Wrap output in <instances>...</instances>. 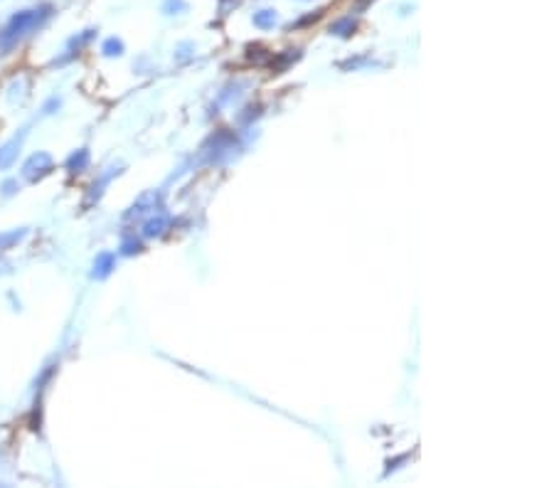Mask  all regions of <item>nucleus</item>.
I'll use <instances>...</instances> for the list:
<instances>
[{
	"label": "nucleus",
	"instance_id": "1",
	"mask_svg": "<svg viewBox=\"0 0 554 488\" xmlns=\"http://www.w3.org/2000/svg\"><path fill=\"white\" fill-rule=\"evenodd\" d=\"M52 15V5H39V8H27L18 10V13L10 15L8 23L0 28V57L10 54L15 49V44L30 35L32 30H37L44 20Z\"/></svg>",
	"mask_w": 554,
	"mask_h": 488
},
{
	"label": "nucleus",
	"instance_id": "2",
	"mask_svg": "<svg viewBox=\"0 0 554 488\" xmlns=\"http://www.w3.org/2000/svg\"><path fill=\"white\" fill-rule=\"evenodd\" d=\"M49 166H52V161H49L47 153H37V156H32L27 163H25V176H27L30 181H37V178H42L44 173L49 171Z\"/></svg>",
	"mask_w": 554,
	"mask_h": 488
},
{
	"label": "nucleus",
	"instance_id": "3",
	"mask_svg": "<svg viewBox=\"0 0 554 488\" xmlns=\"http://www.w3.org/2000/svg\"><path fill=\"white\" fill-rule=\"evenodd\" d=\"M111 267H113L111 254H101V257L97 259V264H94V276H106V274L111 272Z\"/></svg>",
	"mask_w": 554,
	"mask_h": 488
},
{
	"label": "nucleus",
	"instance_id": "4",
	"mask_svg": "<svg viewBox=\"0 0 554 488\" xmlns=\"http://www.w3.org/2000/svg\"><path fill=\"white\" fill-rule=\"evenodd\" d=\"M87 161H89V153H87V151H79V153H74V156L69 158L67 168H69L72 173H82V168L87 166Z\"/></svg>",
	"mask_w": 554,
	"mask_h": 488
},
{
	"label": "nucleus",
	"instance_id": "5",
	"mask_svg": "<svg viewBox=\"0 0 554 488\" xmlns=\"http://www.w3.org/2000/svg\"><path fill=\"white\" fill-rule=\"evenodd\" d=\"M254 23H257L259 28H273V23H276V13H273V10H261V13L254 15Z\"/></svg>",
	"mask_w": 554,
	"mask_h": 488
},
{
	"label": "nucleus",
	"instance_id": "6",
	"mask_svg": "<svg viewBox=\"0 0 554 488\" xmlns=\"http://www.w3.org/2000/svg\"><path fill=\"white\" fill-rule=\"evenodd\" d=\"M121 49H123V44H121V39H116V37H111V39H106L104 42V52L106 54H121Z\"/></svg>",
	"mask_w": 554,
	"mask_h": 488
},
{
	"label": "nucleus",
	"instance_id": "7",
	"mask_svg": "<svg viewBox=\"0 0 554 488\" xmlns=\"http://www.w3.org/2000/svg\"><path fill=\"white\" fill-rule=\"evenodd\" d=\"M166 10H168V13H171V10H185V3H183V0H168Z\"/></svg>",
	"mask_w": 554,
	"mask_h": 488
}]
</instances>
